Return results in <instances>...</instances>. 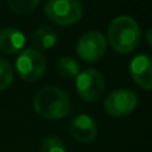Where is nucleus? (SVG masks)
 Segmentation results:
<instances>
[{"label":"nucleus","mask_w":152,"mask_h":152,"mask_svg":"<svg viewBox=\"0 0 152 152\" xmlns=\"http://www.w3.org/2000/svg\"><path fill=\"white\" fill-rule=\"evenodd\" d=\"M141 33L137 21L128 15L113 19L108 26V42L118 53H129L140 43Z\"/></svg>","instance_id":"1"},{"label":"nucleus","mask_w":152,"mask_h":152,"mask_svg":"<svg viewBox=\"0 0 152 152\" xmlns=\"http://www.w3.org/2000/svg\"><path fill=\"white\" fill-rule=\"evenodd\" d=\"M33 108L39 116L48 120H57L68 114L70 101L66 93L61 88L45 87L36 93Z\"/></svg>","instance_id":"2"},{"label":"nucleus","mask_w":152,"mask_h":152,"mask_svg":"<svg viewBox=\"0 0 152 152\" xmlns=\"http://www.w3.org/2000/svg\"><path fill=\"white\" fill-rule=\"evenodd\" d=\"M44 11L51 21L62 26L72 25L82 17V6L77 0H49Z\"/></svg>","instance_id":"3"},{"label":"nucleus","mask_w":152,"mask_h":152,"mask_svg":"<svg viewBox=\"0 0 152 152\" xmlns=\"http://www.w3.org/2000/svg\"><path fill=\"white\" fill-rule=\"evenodd\" d=\"M45 57L36 49H26L17 57L15 69L19 77L26 82L38 81L45 71Z\"/></svg>","instance_id":"4"},{"label":"nucleus","mask_w":152,"mask_h":152,"mask_svg":"<svg viewBox=\"0 0 152 152\" xmlns=\"http://www.w3.org/2000/svg\"><path fill=\"white\" fill-rule=\"evenodd\" d=\"M76 89L78 95L87 102L97 101L106 89L103 75L95 69H87L76 76Z\"/></svg>","instance_id":"5"},{"label":"nucleus","mask_w":152,"mask_h":152,"mask_svg":"<svg viewBox=\"0 0 152 152\" xmlns=\"http://www.w3.org/2000/svg\"><path fill=\"white\" fill-rule=\"evenodd\" d=\"M107 49V40L100 31H88L83 33L76 45L81 59L93 63L102 58Z\"/></svg>","instance_id":"6"},{"label":"nucleus","mask_w":152,"mask_h":152,"mask_svg":"<svg viewBox=\"0 0 152 152\" xmlns=\"http://www.w3.org/2000/svg\"><path fill=\"white\" fill-rule=\"evenodd\" d=\"M104 109L106 112L114 116L121 118L129 114L137 106V95L129 89H116L112 91L104 99Z\"/></svg>","instance_id":"7"},{"label":"nucleus","mask_w":152,"mask_h":152,"mask_svg":"<svg viewBox=\"0 0 152 152\" xmlns=\"http://www.w3.org/2000/svg\"><path fill=\"white\" fill-rule=\"evenodd\" d=\"M129 74L133 81L144 90L152 88V61L148 55L134 56L129 63Z\"/></svg>","instance_id":"8"},{"label":"nucleus","mask_w":152,"mask_h":152,"mask_svg":"<svg viewBox=\"0 0 152 152\" xmlns=\"http://www.w3.org/2000/svg\"><path fill=\"white\" fill-rule=\"evenodd\" d=\"M70 133L72 138L80 142H90L97 135V126L91 116L80 114L72 119L70 124Z\"/></svg>","instance_id":"9"},{"label":"nucleus","mask_w":152,"mask_h":152,"mask_svg":"<svg viewBox=\"0 0 152 152\" xmlns=\"http://www.w3.org/2000/svg\"><path fill=\"white\" fill-rule=\"evenodd\" d=\"M25 43L21 31L14 27H6L0 31V50L4 53L12 55L18 52Z\"/></svg>","instance_id":"10"},{"label":"nucleus","mask_w":152,"mask_h":152,"mask_svg":"<svg viewBox=\"0 0 152 152\" xmlns=\"http://www.w3.org/2000/svg\"><path fill=\"white\" fill-rule=\"evenodd\" d=\"M32 44L38 50H46L52 48L57 42V32L51 26H42L32 34Z\"/></svg>","instance_id":"11"},{"label":"nucleus","mask_w":152,"mask_h":152,"mask_svg":"<svg viewBox=\"0 0 152 152\" xmlns=\"http://www.w3.org/2000/svg\"><path fill=\"white\" fill-rule=\"evenodd\" d=\"M56 70L58 75L65 78H74L80 72L78 63L71 57H61L56 63Z\"/></svg>","instance_id":"12"},{"label":"nucleus","mask_w":152,"mask_h":152,"mask_svg":"<svg viewBox=\"0 0 152 152\" xmlns=\"http://www.w3.org/2000/svg\"><path fill=\"white\" fill-rule=\"evenodd\" d=\"M39 0H7L10 8L20 14H25L36 8Z\"/></svg>","instance_id":"13"},{"label":"nucleus","mask_w":152,"mask_h":152,"mask_svg":"<svg viewBox=\"0 0 152 152\" xmlns=\"http://www.w3.org/2000/svg\"><path fill=\"white\" fill-rule=\"evenodd\" d=\"M13 81V70L8 62L0 58V91L7 89Z\"/></svg>","instance_id":"14"},{"label":"nucleus","mask_w":152,"mask_h":152,"mask_svg":"<svg viewBox=\"0 0 152 152\" xmlns=\"http://www.w3.org/2000/svg\"><path fill=\"white\" fill-rule=\"evenodd\" d=\"M40 150L42 152H66L65 145L62 141V139L55 135H50L45 138L42 142Z\"/></svg>","instance_id":"15"},{"label":"nucleus","mask_w":152,"mask_h":152,"mask_svg":"<svg viewBox=\"0 0 152 152\" xmlns=\"http://www.w3.org/2000/svg\"><path fill=\"white\" fill-rule=\"evenodd\" d=\"M145 36H146V42H147V44L151 45V28H148V30L146 31Z\"/></svg>","instance_id":"16"}]
</instances>
